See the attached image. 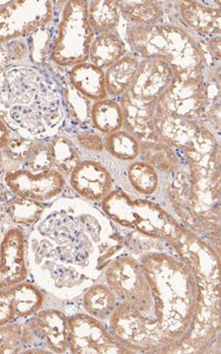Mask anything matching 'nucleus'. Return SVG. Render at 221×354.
Returning <instances> with one entry per match:
<instances>
[{
    "label": "nucleus",
    "mask_w": 221,
    "mask_h": 354,
    "mask_svg": "<svg viewBox=\"0 0 221 354\" xmlns=\"http://www.w3.org/2000/svg\"><path fill=\"white\" fill-rule=\"evenodd\" d=\"M125 241L99 209L80 200H60L35 223L28 262L41 288L72 299L104 274Z\"/></svg>",
    "instance_id": "1"
},
{
    "label": "nucleus",
    "mask_w": 221,
    "mask_h": 354,
    "mask_svg": "<svg viewBox=\"0 0 221 354\" xmlns=\"http://www.w3.org/2000/svg\"><path fill=\"white\" fill-rule=\"evenodd\" d=\"M140 263L152 291V305L139 314L118 304L109 318L111 333L133 353H180L204 297L196 277L169 253L151 252Z\"/></svg>",
    "instance_id": "2"
},
{
    "label": "nucleus",
    "mask_w": 221,
    "mask_h": 354,
    "mask_svg": "<svg viewBox=\"0 0 221 354\" xmlns=\"http://www.w3.org/2000/svg\"><path fill=\"white\" fill-rule=\"evenodd\" d=\"M0 118L23 138L52 136L65 118L64 95L34 67L18 66L0 74Z\"/></svg>",
    "instance_id": "3"
},
{
    "label": "nucleus",
    "mask_w": 221,
    "mask_h": 354,
    "mask_svg": "<svg viewBox=\"0 0 221 354\" xmlns=\"http://www.w3.org/2000/svg\"><path fill=\"white\" fill-rule=\"evenodd\" d=\"M127 41L140 58L165 60L180 80L202 78L206 73L204 51L182 28L171 24H131L127 29Z\"/></svg>",
    "instance_id": "4"
},
{
    "label": "nucleus",
    "mask_w": 221,
    "mask_h": 354,
    "mask_svg": "<svg viewBox=\"0 0 221 354\" xmlns=\"http://www.w3.org/2000/svg\"><path fill=\"white\" fill-rule=\"evenodd\" d=\"M102 209L109 220L121 227L132 228L157 241H171L183 227L155 203L133 200L123 191H111L102 200Z\"/></svg>",
    "instance_id": "5"
},
{
    "label": "nucleus",
    "mask_w": 221,
    "mask_h": 354,
    "mask_svg": "<svg viewBox=\"0 0 221 354\" xmlns=\"http://www.w3.org/2000/svg\"><path fill=\"white\" fill-rule=\"evenodd\" d=\"M88 4L83 0H72L62 11L50 53V59L58 66L73 67L88 60L95 31L88 21Z\"/></svg>",
    "instance_id": "6"
},
{
    "label": "nucleus",
    "mask_w": 221,
    "mask_h": 354,
    "mask_svg": "<svg viewBox=\"0 0 221 354\" xmlns=\"http://www.w3.org/2000/svg\"><path fill=\"white\" fill-rule=\"evenodd\" d=\"M169 242L196 277L202 295L220 298V259L215 247L184 227Z\"/></svg>",
    "instance_id": "7"
},
{
    "label": "nucleus",
    "mask_w": 221,
    "mask_h": 354,
    "mask_svg": "<svg viewBox=\"0 0 221 354\" xmlns=\"http://www.w3.org/2000/svg\"><path fill=\"white\" fill-rule=\"evenodd\" d=\"M104 274L106 285L125 308L139 314L150 309L152 291L138 260L127 254L116 256Z\"/></svg>",
    "instance_id": "8"
},
{
    "label": "nucleus",
    "mask_w": 221,
    "mask_h": 354,
    "mask_svg": "<svg viewBox=\"0 0 221 354\" xmlns=\"http://www.w3.org/2000/svg\"><path fill=\"white\" fill-rule=\"evenodd\" d=\"M68 349L73 354L133 353L101 321L87 313L69 317Z\"/></svg>",
    "instance_id": "9"
},
{
    "label": "nucleus",
    "mask_w": 221,
    "mask_h": 354,
    "mask_svg": "<svg viewBox=\"0 0 221 354\" xmlns=\"http://www.w3.org/2000/svg\"><path fill=\"white\" fill-rule=\"evenodd\" d=\"M50 1H10L0 6V44L30 36L52 19Z\"/></svg>",
    "instance_id": "10"
},
{
    "label": "nucleus",
    "mask_w": 221,
    "mask_h": 354,
    "mask_svg": "<svg viewBox=\"0 0 221 354\" xmlns=\"http://www.w3.org/2000/svg\"><path fill=\"white\" fill-rule=\"evenodd\" d=\"M160 108L169 115L204 123L208 121L206 81L202 78L173 82L157 100Z\"/></svg>",
    "instance_id": "11"
},
{
    "label": "nucleus",
    "mask_w": 221,
    "mask_h": 354,
    "mask_svg": "<svg viewBox=\"0 0 221 354\" xmlns=\"http://www.w3.org/2000/svg\"><path fill=\"white\" fill-rule=\"evenodd\" d=\"M7 188L17 197L39 203L50 201L61 194L66 186L64 174L57 169L32 174L23 169L4 174Z\"/></svg>",
    "instance_id": "12"
},
{
    "label": "nucleus",
    "mask_w": 221,
    "mask_h": 354,
    "mask_svg": "<svg viewBox=\"0 0 221 354\" xmlns=\"http://www.w3.org/2000/svg\"><path fill=\"white\" fill-rule=\"evenodd\" d=\"M27 242L19 227L9 228L0 243V290L28 279Z\"/></svg>",
    "instance_id": "13"
},
{
    "label": "nucleus",
    "mask_w": 221,
    "mask_h": 354,
    "mask_svg": "<svg viewBox=\"0 0 221 354\" xmlns=\"http://www.w3.org/2000/svg\"><path fill=\"white\" fill-rule=\"evenodd\" d=\"M34 346H43L52 353L68 351V318L57 309L41 310L25 323Z\"/></svg>",
    "instance_id": "14"
},
{
    "label": "nucleus",
    "mask_w": 221,
    "mask_h": 354,
    "mask_svg": "<svg viewBox=\"0 0 221 354\" xmlns=\"http://www.w3.org/2000/svg\"><path fill=\"white\" fill-rule=\"evenodd\" d=\"M174 78V70L165 60L160 58L142 59L128 94L138 101L157 102Z\"/></svg>",
    "instance_id": "15"
},
{
    "label": "nucleus",
    "mask_w": 221,
    "mask_h": 354,
    "mask_svg": "<svg viewBox=\"0 0 221 354\" xmlns=\"http://www.w3.org/2000/svg\"><path fill=\"white\" fill-rule=\"evenodd\" d=\"M120 106L125 131L143 142L162 141L158 135L157 125L164 111L157 102L138 101L126 93L121 97Z\"/></svg>",
    "instance_id": "16"
},
{
    "label": "nucleus",
    "mask_w": 221,
    "mask_h": 354,
    "mask_svg": "<svg viewBox=\"0 0 221 354\" xmlns=\"http://www.w3.org/2000/svg\"><path fill=\"white\" fill-rule=\"evenodd\" d=\"M69 176L71 187L88 201H102L113 190L110 171L97 160L79 162Z\"/></svg>",
    "instance_id": "17"
},
{
    "label": "nucleus",
    "mask_w": 221,
    "mask_h": 354,
    "mask_svg": "<svg viewBox=\"0 0 221 354\" xmlns=\"http://www.w3.org/2000/svg\"><path fill=\"white\" fill-rule=\"evenodd\" d=\"M178 6L181 17L191 29L204 36H220V8L199 1H179Z\"/></svg>",
    "instance_id": "18"
},
{
    "label": "nucleus",
    "mask_w": 221,
    "mask_h": 354,
    "mask_svg": "<svg viewBox=\"0 0 221 354\" xmlns=\"http://www.w3.org/2000/svg\"><path fill=\"white\" fill-rule=\"evenodd\" d=\"M69 82L90 101L108 99L104 70L90 62L77 64L69 73Z\"/></svg>",
    "instance_id": "19"
},
{
    "label": "nucleus",
    "mask_w": 221,
    "mask_h": 354,
    "mask_svg": "<svg viewBox=\"0 0 221 354\" xmlns=\"http://www.w3.org/2000/svg\"><path fill=\"white\" fill-rule=\"evenodd\" d=\"M140 62L141 58L138 55L128 53L104 71L108 95L114 97H122L129 92L138 71Z\"/></svg>",
    "instance_id": "20"
},
{
    "label": "nucleus",
    "mask_w": 221,
    "mask_h": 354,
    "mask_svg": "<svg viewBox=\"0 0 221 354\" xmlns=\"http://www.w3.org/2000/svg\"><path fill=\"white\" fill-rule=\"evenodd\" d=\"M126 55L124 41L116 32L99 34L90 46L88 59L102 69H108Z\"/></svg>",
    "instance_id": "21"
},
{
    "label": "nucleus",
    "mask_w": 221,
    "mask_h": 354,
    "mask_svg": "<svg viewBox=\"0 0 221 354\" xmlns=\"http://www.w3.org/2000/svg\"><path fill=\"white\" fill-rule=\"evenodd\" d=\"M83 307L86 313L97 320H106L118 305V298L108 285L93 283L84 291Z\"/></svg>",
    "instance_id": "22"
},
{
    "label": "nucleus",
    "mask_w": 221,
    "mask_h": 354,
    "mask_svg": "<svg viewBox=\"0 0 221 354\" xmlns=\"http://www.w3.org/2000/svg\"><path fill=\"white\" fill-rule=\"evenodd\" d=\"M143 162L164 174H174L179 167V160L171 145L164 141H144L140 144Z\"/></svg>",
    "instance_id": "23"
},
{
    "label": "nucleus",
    "mask_w": 221,
    "mask_h": 354,
    "mask_svg": "<svg viewBox=\"0 0 221 354\" xmlns=\"http://www.w3.org/2000/svg\"><path fill=\"white\" fill-rule=\"evenodd\" d=\"M90 123L106 135L120 130L124 120L119 102L110 99L95 102L90 111Z\"/></svg>",
    "instance_id": "24"
},
{
    "label": "nucleus",
    "mask_w": 221,
    "mask_h": 354,
    "mask_svg": "<svg viewBox=\"0 0 221 354\" xmlns=\"http://www.w3.org/2000/svg\"><path fill=\"white\" fill-rule=\"evenodd\" d=\"M121 16L134 25L155 26L162 22L164 11L157 1H116Z\"/></svg>",
    "instance_id": "25"
},
{
    "label": "nucleus",
    "mask_w": 221,
    "mask_h": 354,
    "mask_svg": "<svg viewBox=\"0 0 221 354\" xmlns=\"http://www.w3.org/2000/svg\"><path fill=\"white\" fill-rule=\"evenodd\" d=\"M88 16L93 30L99 34L115 31L121 19L119 7L113 0L90 1L88 4Z\"/></svg>",
    "instance_id": "26"
},
{
    "label": "nucleus",
    "mask_w": 221,
    "mask_h": 354,
    "mask_svg": "<svg viewBox=\"0 0 221 354\" xmlns=\"http://www.w3.org/2000/svg\"><path fill=\"white\" fill-rule=\"evenodd\" d=\"M11 288H12L14 309L17 318H30L43 308L44 295L37 286L24 281Z\"/></svg>",
    "instance_id": "27"
},
{
    "label": "nucleus",
    "mask_w": 221,
    "mask_h": 354,
    "mask_svg": "<svg viewBox=\"0 0 221 354\" xmlns=\"http://www.w3.org/2000/svg\"><path fill=\"white\" fill-rule=\"evenodd\" d=\"M46 209L43 203L15 196L7 201L4 211L15 225L32 227L41 218Z\"/></svg>",
    "instance_id": "28"
},
{
    "label": "nucleus",
    "mask_w": 221,
    "mask_h": 354,
    "mask_svg": "<svg viewBox=\"0 0 221 354\" xmlns=\"http://www.w3.org/2000/svg\"><path fill=\"white\" fill-rule=\"evenodd\" d=\"M53 167L62 174H70L80 162V156L73 142L64 135L53 136L48 142Z\"/></svg>",
    "instance_id": "29"
},
{
    "label": "nucleus",
    "mask_w": 221,
    "mask_h": 354,
    "mask_svg": "<svg viewBox=\"0 0 221 354\" xmlns=\"http://www.w3.org/2000/svg\"><path fill=\"white\" fill-rule=\"evenodd\" d=\"M32 346L34 339L25 324L0 326V354L21 353Z\"/></svg>",
    "instance_id": "30"
},
{
    "label": "nucleus",
    "mask_w": 221,
    "mask_h": 354,
    "mask_svg": "<svg viewBox=\"0 0 221 354\" xmlns=\"http://www.w3.org/2000/svg\"><path fill=\"white\" fill-rule=\"evenodd\" d=\"M104 150L117 160L131 162L140 155V143L133 135L123 130L111 133L104 140Z\"/></svg>",
    "instance_id": "31"
},
{
    "label": "nucleus",
    "mask_w": 221,
    "mask_h": 354,
    "mask_svg": "<svg viewBox=\"0 0 221 354\" xmlns=\"http://www.w3.org/2000/svg\"><path fill=\"white\" fill-rule=\"evenodd\" d=\"M128 178L133 187L144 195L153 194L160 183L157 169L146 162H136L130 165Z\"/></svg>",
    "instance_id": "32"
},
{
    "label": "nucleus",
    "mask_w": 221,
    "mask_h": 354,
    "mask_svg": "<svg viewBox=\"0 0 221 354\" xmlns=\"http://www.w3.org/2000/svg\"><path fill=\"white\" fill-rule=\"evenodd\" d=\"M64 90V100L66 102L67 108L69 109L73 120L80 124L90 123V111L93 106V104L90 106V100L80 94L70 83Z\"/></svg>",
    "instance_id": "33"
},
{
    "label": "nucleus",
    "mask_w": 221,
    "mask_h": 354,
    "mask_svg": "<svg viewBox=\"0 0 221 354\" xmlns=\"http://www.w3.org/2000/svg\"><path fill=\"white\" fill-rule=\"evenodd\" d=\"M52 32L50 31L48 25L39 28L36 31L30 35L29 48L30 57L31 60L37 64H41L46 60L48 55H50L52 48Z\"/></svg>",
    "instance_id": "34"
},
{
    "label": "nucleus",
    "mask_w": 221,
    "mask_h": 354,
    "mask_svg": "<svg viewBox=\"0 0 221 354\" xmlns=\"http://www.w3.org/2000/svg\"><path fill=\"white\" fill-rule=\"evenodd\" d=\"M37 143L38 141L36 140L23 138V137L11 138L1 151H3L7 160H11L14 165L26 164Z\"/></svg>",
    "instance_id": "35"
},
{
    "label": "nucleus",
    "mask_w": 221,
    "mask_h": 354,
    "mask_svg": "<svg viewBox=\"0 0 221 354\" xmlns=\"http://www.w3.org/2000/svg\"><path fill=\"white\" fill-rule=\"evenodd\" d=\"M26 165L27 169L32 174L50 171L53 167V162L48 143H41L38 141Z\"/></svg>",
    "instance_id": "36"
},
{
    "label": "nucleus",
    "mask_w": 221,
    "mask_h": 354,
    "mask_svg": "<svg viewBox=\"0 0 221 354\" xmlns=\"http://www.w3.org/2000/svg\"><path fill=\"white\" fill-rule=\"evenodd\" d=\"M16 318L12 288L0 290V326L12 323Z\"/></svg>",
    "instance_id": "37"
},
{
    "label": "nucleus",
    "mask_w": 221,
    "mask_h": 354,
    "mask_svg": "<svg viewBox=\"0 0 221 354\" xmlns=\"http://www.w3.org/2000/svg\"><path fill=\"white\" fill-rule=\"evenodd\" d=\"M76 141L84 150L90 152H102L104 150V140L99 135L90 132H77Z\"/></svg>",
    "instance_id": "38"
},
{
    "label": "nucleus",
    "mask_w": 221,
    "mask_h": 354,
    "mask_svg": "<svg viewBox=\"0 0 221 354\" xmlns=\"http://www.w3.org/2000/svg\"><path fill=\"white\" fill-rule=\"evenodd\" d=\"M10 139V129L7 127L6 123L0 118V151L8 144Z\"/></svg>",
    "instance_id": "39"
},
{
    "label": "nucleus",
    "mask_w": 221,
    "mask_h": 354,
    "mask_svg": "<svg viewBox=\"0 0 221 354\" xmlns=\"http://www.w3.org/2000/svg\"><path fill=\"white\" fill-rule=\"evenodd\" d=\"M209 50L215 55L216 59H220V37H213V39L209 41Z\"/></svg>",
    "instance_id": "40"
},
{
    "label": "nucleus",
    "mask_w": 221,
    "mask_h": 354,
    "mask_svg": "<svg viewBox=\"0 0 221 354\" xmlns=\"http://www.w3.org/2000/svg\"><path fill=\"white\" fill-rule=\"evenodd\" d=\"M4 171H6V169H4L3 158H2L1 153H0V176H1L2 172Z\"/></svg>",
    "instance_id": "41"
}]
</instances>
